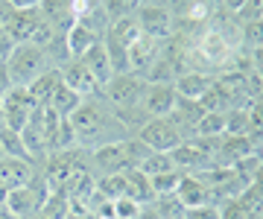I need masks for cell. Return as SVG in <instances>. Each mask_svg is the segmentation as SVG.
Returning a JSON list of instances; mask_svg holds the SVG:
<instances>
[{
  "instance_id": "1",
  "label": "cell",
  "mask_w": 263,
  "mask_h": 219,
  "mask_svg": "<svg viewBox=\"0 0 263 219\" xmlns=\"http://www.w3.org/2000/svg\"><path fill=\"white\" fill-rule=\"evenodd\" d=\"M67 123H70V129H73L76 146H82L85 152H91V149H97V146H105V143L126 141V137L132 134L129 129L123 126L120 117L114 114V108L105 103L103 94L82 99V105L67 117Z\"/></svg>"
},
{
  "instance_id": "2",
  "label": "cell",
  "mask_w": 263,
  "mask_h": 219,
  "mask_svg": "<svg viewBox=\"0 0 263 219\" xmlns=\"http://www.w3.org/2000/svg\"><path fill=\"white\" fill-rule=\"evenodd\" d=\"M143 91H146V79L138 73H117V76L103 88L105 103L114 108V114L123 120V126L132 134L146 123L143 114Z\"/></svg>"
},
{
  "instance_id": "3",
  "label": "cell",
  "mask_w": 263,
  "mask_h": 219,
  "mask_svg": "<svg viewBox=\"0 0 263 219\" xmlns=\"http://www.w3.org/2000/svg\"><path fill=\"white\" fill-rule=\"evenodd\" d=\"M50 67L47 56H44V50L32 44V41H24V44H15L6 58V70H9V79L12 85L18 88H27L29 82L35 76H41L44 70Z\"/></svg>"
},
{
  "instance_id": "4",
  "label": "cell",
  "mask_w": 263,
  "mask_h": 219,
  "mask_svg": "<svg viewBox=\"0 0 263 219\" xmlns=\"http://www.w3.org/2000/svg\"><path fill=\"white\" fill-rule=\"evenodd\" d=\"M135 137L149 149V152H173L187 141V134L181 132L173 117H149L146 123L135 132Z\"/></svg>"
},
{
  "instance_id": "5",
  "label": "cell",
  "mask_w": 263,
  "mask_h": 219,
  "mask_svg": "<svg viewBox=\"0 0 263 219\" xmlns=\"http://www.w3.org/2000/svg\"><path fill=\"white\" fill-rule=\"evenodd\" d=\"M135 21L141 27V35L152 41H170L176 35V18L170 15V9L164 3H143L141 9L135 12Z\"/></svg>"
},
{
  "instance_id": "6",
  "label": "cell",
  "mask_w": 263,
  "mask_h": 219,
  "mask_svg": "<svg viewBox=\"0 0 263 219\" xmlns=\"http://www.w3.org/2000/svg\"><path fill=\"white\" fill-rule=\"evenodd\" d=\"M38 105L35 99L29 96L27 88H18L12 85L6 94L0 96V114H3V126L6 129H12V132H18L29 123V117H32V111H35Z\"/></svg>"
},
{
  "instance_id": "7",
  "label": "cell",
  "mask_w": 263,
  "mask_h": 219,
  "mask_svg": "<svg viewBox=\"0 0 263 219\" xmlns=\"http://www.w3.org/2000/svg\"><path fill=\"white\" fill-rule=\"evenodd\" d=\"M219 141V137H216ZM216 141H208V137H187L181 143L179 149H173L170 158L173 164L184 172H199L214 164V149H216Z\"/></svg>"
},
{
  "instance_id": "8",
  "label": "cell",
  "mask_w": 263,
  "mask_h": 219,
  "mask_svg": "<svg viewBox=\"0 0 263 219\" xmlns=\"http://www.w3.org/2000/svg\"><path fill=\"white\" fill-rule=\"evenodd\" d=\"M254 152H257V141H254L252 134H222L216 141L214 164H222V167H231L234 170L243 158H249Z\"/></svg>"
},
{
  "instance_id": "9",
  "label": "cell",
  "mask_w": 263,
  "mask_h": 219,
  "mask_svg": "<svg viewBox=\"0 0 263 219\" xmlns=\"http://www.w3.org/2000/svg\"><path fill=\"white\" fill-rule=\"evenodd\" d=\"M176 103H179V94L170 82H146V91H143V114H146V120L149 117H170Z\"/></svg>"
},
{
  "instance_id": "10",
  "label": "cell",
  "mask_w": 263,
  "mask_h": 219,
  "mask_svg": "<svg viewBox=\"0 0 263 219\" xmlns=\"http://www.w3.org/2000/svg\"><path fill=\"white\" fill-rule=\"evenodd\" d=\"M216 82V73L211 70H202V67H190L184 73L173 79V88H176V94L181 99H205V94L214 88Z\"/></svg>"
},
{
  "instance_id": "11",
  "label": "cell",
  "mask_w": 263,
  "mask_h": 219,
  "mask_svg": "<svg viewBox=\"0 0 263 219\" xmlns=\"http://www.w3.org/2000/svg\"><path fill=\"white\" fill-rule=\"evenodd\" d=\"M164 44H167V41H164ZM164 44H161V41L146 38V35H141V38L129 47V73L146 76V73H149V67L155 65V62L161 58V53H164Z\"/></svg>"
},
{
  "instance_id": "12",
  "label": "cell",
  "mask_w": 263,
  "mask_h": 219,
  "mask_svg": "<svg viewBox=\"0 0 263 219\" xmlns=\"http://www.w3.org/2000/svg\"><path fill=\"white\" fill-rule=\"evenodd\" d=\"M62 82H65L70 91H76V94L82 96V99H88V96H97L103 94V88L97 85V79L88 73V67L79 62V58H70L65 67H62Z\"/></svg>"
},
{
  "instance_id": "13",
  "label": "cell",
  "mask_w": 263,
  "mask_h": 219,
  "mask_svg": "<svg viewBox=\"0 0 263 219\" xmlns=\"http://www.w3.org/2000/svg\"><path fill=\"white\" fill-rule=\"evenodd\" d=\"M85 67H88V73L97 79V85L105 88L108 82L114 79V67H111V58H108V50H105L103 41H97L94 47L88 50L82 58H79Z\"/></svg>"
},
{
  "instance_id": "14",
  "label": "cell",
  "mask_w": 263,
  "mask_h": 219,
  "mask_svg": "<svg viewBox=\"0 0 263 219\" xmlns=\"http://www.w3.org/2000/svg\"><path fill=\"white\" fill-rule=\"evenodd\" d=\"M35 164L29 161H18V158H6L0 155V187L9 190V187H18V184H27L32 175H35Z\"/></svg>"
},
{
  "instance_id": "15",
  "label": "cell",
  "mask_w": 263,
  "mask_h": 219,
  "mask_svg": "<svg viewBox=\"0 0 263 219\" xmlns=\"http://www.w3.org/2000/svg\"><path fill=\"white\" fill-rule=\"evenodd\" d=\"M176 199L184 205V210H190V208H199V205H211V190L193 172H184L179 187H176Z\"/></svg>"
},
{
  "instance_id": "16",
  "label": "cell",
  "mask_w": 263,
  "mask_h": 219,
  "mask_svg": "<svg viewBox=\"0 0 263 219\" xmlns=\"http://www.w3.org/2000/svg\"><path fill=\"white\" fill-rule=\"evenodd\" d=\"M59 85H62V70H59V67H47L41 76H35L29 82L27 91H29V96L35 99V105H47Z\"/></svg>"
},
{
  "instance_id": "17",
  "label": "cell",
  "mask_w": 263,
  "mask_h": 219,
  "mask_svg": "<svg viewBox=\"0 0 263 219\" xmlns=\"http://www.w3.org/2000/svg\"><path fill=\"white\" fill-rule=\"evenodd\" d=\"M65 38H67V50H70V56H73V58H82L85 53L97 44V41H103L97 32H91V29L85 27V24H79V21L70 24V29L65 32Z\"/></svg>"
},
{
  "instance_id": "18",
  "label": "cell",
  "mask_w": 263,
  "mask_h": 219,
  "mask_svg": "<svg viewBox=\"0 0 263 219\" xmlns=\"http://www.w3.org/2000/svg\"><path fill=\"white\" fill-rule=\"evenodd\" d=\"M123 178H126V196H129V199H135L138 205H152V202H155V193H152V187H149V178H146L138 167L126 170Z\"/></svg>"
},
{
  "instance_id": "19",
  "label": "cell",
  "mask_w": 263,
  "mask_h": 219,
  "mask_svg": "<svg viewBox=\"0 0 263 219\" xmlns=\"http://www.w3.org/2000/svg\"><path fill=\"white\" fill-rule=\"evenodd\" d=\"M138 38H141V27H138L135 15L123 18V21H114L111 27H108V32H105V41H111V44H117L123 50H129Z\"/></svg>"
},
{
  "instance_id": "20",
  "label": "cell",
  "mask_w": 263,
  "mask_h": 219,
  "mask_svg": "<svg viewBox=\"0 0 263 219\" xmlns=\"http://www.w3.org/2000/svg\"><path fill=\"white\" fill-rule=\"evenodd\" d=\"M79 105H82V96L76 94V91H70V88H67L65 82H62V85L56 88V94L50 96L47 108H53V111H56V114L62 117V120H67V117L73 114L76 108H79Z\"/></svg>"
},
{
  "instance_id": "21",
  "label": "cell",
  "mask_w": 263,
  "mask_h": 219,
  "mask_svg": "<svg viewBox=\"0 0 263 219\" xmlns=\"http://www.w3.org/2000/svg\"><path fill=\"white\" fill-rule=\"evenodd\" d=\"M226 134V111H205L202 120L196 126V134L193 137H208V141H216Z\"/></svg>"
},
{
  "instance_id": "22",
  "label": "cell",
  "mask_w": 263,
  "mask_h": 219,
  "mask_svg": "<svg viewBox=\"0 0 263 219\" xmlns=\"http://www.w3.org/2000/svg\"><path fill=\"white\" fill-rule=\"evenodd\" d=\"M0 155H6V158H18V161H29L27 149H24V143H21V134L12 132V129H6V126L0 129Z\"/></svg>"
},
{
  "instance_id": "23",
  "label": "cell",
  "mask_w": 263,
  "mask_h": 219,
  "mask_svg": "<svg viewBox=\"0 0 263 219\" xmlns=\"http://www.w3.org/2000/svg\"><path fill=\"white\" fill-rule=\"evenodd\" d=\"M138 170H141L146 178H152V175H158V172H170V170H179V167L173 164L170 152H149L141 161V167H138Z\"/></svg>"
},
{
  "instance_id": "24",
  "label": "cell",
  "mask_w": 263,
  "mask_h": 219,
  "mask_svg": "<svg viewBox=\"0 0 263 219\" xmlns=\"http://www.w3.org/2000/svg\"><path fill=\"white\" fill-rule=\"evenodd\" d=\"M240 47L243 50L263 47V18H254V21L240 24Z\"/></svg>"
},
{
  "instance_id": "25",
  "label": "cell",
  "mask_w": 263,
  "mask_h": 219,
  "mask_svg": "<svg viewBox=\"0 0 263 219\" xmlns=\"http://www.w3.org/2000/svg\"><path fill=\"white\" fill-rule=\"evenodd\" d=\"M181 175H184V170H170V172H158V175H152V178H149L152 193H155V196H170V193H176Z\"/></svg>"
},
{
  "instance_id": "26",
  "label": "cell",
  "mask_w": 263,
  "mask_h": 219,
  "mask_svg": "<svg viewBox=\"0 0 263 219\" xmlns=\"http://www.w3.org/2000/svg\"><path fill=\"white\" fill-rule=\"evenodd\" d=\"M141 6H143L141 0H103V9L111 24L114 21H123V18H132Z\"/></svg>"
},
{
  "instance_id": "27",
  "label": "cell",
  "mask_w": 263,
  "mask_h": 219,
  "mask_svg": "<svg viewBox=\"0 0 263 219\" xmlns=\"http://www.w3.org/2000/svg\"><path fill=\"white\" fill-rule=\"evenodd\" d=\"M152 208L158 210L161 219H184V205L176 199V193H170V196H155Z\"/></svg>"
},
{
  "instance_id": "28",
  "label": "cell",
  "mask_w": 263,
  "mask_h": 219,
  "mask_svg": "<svg viewBox=\"0 0 263 219\" xmlns=\"http://www.w3.org/2000/svg\"><path fill=\"white\" fill-rule=\"evenodd\" d=\"M226 134H249V108H228Z\"/></svg>"
},
{
  "instance_id": "29",
  "label": "cell",
  "mask_w": 263,
  "mask_h": 219,
  "mask_svg": "<svg viewBox=\"0 0 263 219\" xmlns=\"http://www.w3.org/2000/svg\"><path fill=\"white\" fill-rule=\"evenodd\" d=\"M249 134L254 141H263V96L249 105Z\"/></svg>"
},
{
  "instance_id": "30",
  "label": "cell",
  "mask_w": 263,
  "mask_h": 219,
  "mask_svg": "<svg viewBox=\"0 0 263 219\" xmlns=\"http://www.w3.org/2000/svg\"><path fill=\"white\" fill-rule=\"evenodd\" d=\"M141 208L143 205H138V202L129 199V196H117V199H114V219H138Z\"/></svg>"
},
{
  "instance_id": "31",
  "label": "cell",
  "mask_w": 263,
  "mask_h": 219,
  "mask_svg": "<svg viewBox=\"0 0 263 219\" xmlns=\"http://www.w3.org/2000/svg\"><path fill=\"white\" fill-rule=\"evenodd\" d=\"M216 208H219V219H249V213H246V208L240 205V199H237V196L222 199Z\"/></svg>"
},
{
  "instance_id": "32",
  "label": "cell",
  "mask_w": 263,
  "mask_h": 219,
  "mask_svg": "<svg viewBox=\"0 0 263 219\" xmlns=\"http://www.w3.org/2000/svg\"><path fill=\"white\" fill-rule=\"evenodd\" d=\"M184 219H219V208L216 205H199V208L184 210Z\"/></svg>"
},
{
  "instance_id": "33",
  "label": "cell",
  "mask_w": 263,
  "mask_h": 219,
  "mask_svg": "<svg viewBox=\"0 0 263 219\" xmlns=\"http://www.w3.org/2000/svg\"><path fill=\"white\" fill-rule=\"evenodd\" d=\"M243 3H246V0H219V9H226V12H231V15H237V12L243 9Z\"/></svg>"
},
{
  "instance_id": "34",
  "label": "cell",
  "mask_w": 263,
  "mask_h": 219,
  "mask_svg": "<svg viewBox=\"0 0 263 219\" xmlns=\"http://www.w3.org/2000/svg\"><path fill=\"white\" fill-rule=\"evenodd\" d=\"M12 9H38V3L41 0H6Z\"/></svg>"
},
{
  "instance_id": "35",
  "label": "cell",
  "mask_w": 263,
  "mask_h": 219,
  "mask_svg": "<svg viewBox=\"0 0 263 219\" xmlns=\"http://www.w3.org/2000/svg\"><path fill=\"white\" fill-rule=\"evenodd\" d=\"M12 88V79H9V70H6V65H0V96L6 94Z\"/></svg>"
},
{
  "instance_id": "36",
  "label": "cell",
  "mask_w": 263,
  "mask_h": 219,
  "mask_svg": "<svg viewBox=\"0 0 263 219\" xmlns=\"http://www.w3.org/2000/svg\"><path fill=\"white\" fill-rule=\"evenodd\" d=\"M252 70H257V73L263 76V47L252 50Z\"/></svg>"
},
{
  "instance_id": "37",
  "label": "cell",
  "mask_w": 263,
  "mask_h": 219,
  "mask_svg": "<svg viewBox=\"0 0 263 219\" xmlns=\"http://www.w3.org/2000/svg\"><path fill=\"white\" fill-rule=\"evenodd\" d=\"M138 219H161V216H158V210L152 208V205H143L141 213H138Z\"/></svg>"
},
{
  "instance_id": "38",
  "label": "cell",
  "mask_w": 263,
  "mask_h": 219,
  "mask_svg": "<svg viewBox=\"0 0 263 219\" xmlns=\"http://www.w3.org/2000/svg\"><path fill=\"white\" fill-rule=\"evenodd\" d=\"M0 219H15V216H12V213H9L6 208H0Z\"/></svg>"
},
{
  "instance_id": "39",
  "label": "cell",
  "mask_w": 263,
  "mask_h": 219,
  "mask_svg": "<svg viewBox=\"0 0 263 219\" xmlns=\"http://www.w3.org/2000/svg\"><path fill=\"white\" fill-rule=\"evenodd\" d=\"M29 219H47V216H44V213H41V210H38V213H32V216H29Z\"/></svg>"
},
{
  "instance_id": "40",
  "label": "cell",
  "mask_w": 263,
  "mask_h": 219,
  "mask_svg": "<svg viewBox=\"0 0 263 219\" xmlns=\"http://www.w3.org/2000/svg\"><path fill=\"white\" fill-rule=\"evenodd\" d=\"M3 9H6V0H0V18H3Z\"/></svg>"
},
{
  "instance_id": "41",
  "label": "cell",
  "mask_w": 263,
  "mask_h": 219,
  "mask_svg": "<svg viewBox=\"0 0 263 219\" xmlns=\"http://www.w3.org/2000/svg\"><path fill=\"white\" fill-rule=\"evenodd\" d=\"M141 3H161V0H141Z\"/></svg>"
},
{
  "instance_id": "42",
  "label": "cell",
  "mask_w": 263,
  "mask_h": 219,
  "mask_svg": "<svg viewBox=\"0 0 263 219\" xmlns=\"http://www.w3.org/2000/svg\"><path fill=\"white\" fill-rule=\"evenodd\" d=\"M94 3H103V0H94Z\"/></svg>"
}]
</instances>
